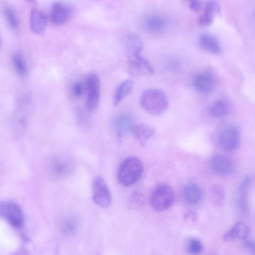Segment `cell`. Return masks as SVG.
<instances>
[{"instance_id": "cell-1", "label": "cell", "mask_w": 255, "mask_h": 255, "mask_svg": "<svg viewBox=\"0 0 255 255\" xmlns=\"http://www.w3.org/2000/svg\"><path fill=\"white\" fill-rule=\"evenodd\" d=\"M140 105L149 114L156 116L163 113L168 106V101L166 95L160 90L150 88L142 93Z\"/></svg>"}, {"instance_id": "cell-2", "label": "cell", "mask_w": 255, "mask_h": 255, "mask_svg": "<svg viewBox=\"0 0 255 255\" xmlns=\"http://www.w3.org/2000/svg\"><path fill=\"white\" fill-rule=\"evenodd\" d=\"M143 171L142 161L136 157H128L123 161L119 168L118 181L124 186H131L140 179Z\"/></svg>"}, {"instance_id": "cell-3", "label": "cell", "mask_w": 255, "mask_h": 255, "mask_svg": "<svg viewBox=\"0 0 255 255\" xmlns=\"http://www.w3.org/2000/svg\"><path fill=\"white\" fill-rule=\"evenodd\" d=\"M175 195L173 189L168 185H158L152 192L150 203L152 208L158 212H163L169 209L173 204Z\"/></svg>"}, {"instance_id": "cell-4", "label": "cell", "mask_w": 255, "mask_h": 255, "mask_svg": "<svg viewBox=\"0 0 255 255\" xmlns=\"http://www.w3.org/2000/svg\"><path fill=\"white\" fill-rule=\"evenodd\" d=\"M0 218L15 229L22 228L24 222L21 209L18 205L11 201L0 202Z\"/></svg>"}, {"instance_id": "cell-5", "label": "cell", "mask_w": 255, "mask_h": 255, "mask_svg": "<svg viewBox=\"0 0 255 255\" xmlns=\"http://www.w3.org/2000/svg\"><path fill=\"white\" fill-rule=\"evenodd\" d=\"M240 139L238 128L234 125H228L219 132L217 141L220 147L227 152H232L237 149Z\"/></svg>"}, {"instance_id": "cell-6", "label": "cell", "mask_w": 255, "mask_h": 255, "mask_svg": "<svg viewBox=\"0 0 255 255\" xmlns=\"http://www.w3.org/2000/svg\"><path fill=\"white\" fill-rule=\"evenodd\" d=\"M74 163L71 158L65 156L52 158L48 164V170L52 177L62 179L68 177L73 171Z\"/></svg>"}, {"instance_id": "cell-7", "label": "cell", "mask_w": 255, "mask_h": 255, "mask_svg": "<svg viewBox=\"0 0 255 255\" xmlns=\"http://www.w3.org/2000/svg\"><path fill=\"white\" fill-rule=\"evenodd\" d=\"M86 87L87 91L86 106L88 110H95L99 103L101 94V83L99 76L91 73L86 78Z\"/></svg>"}, {"instance_id": "cell-8", "label": "cell", "mask_w": 255, "mask_h": 255, "mask_svg": "<svg viewBox=\"0 0 255 255\" xmlns=\"http://www.w3.org/2000/svg\"><path fill=\"white\" fill-rule=\"evenodd\" d=\"M73 11L74 7L70 3L63 1H55L50 8V20L55 25H63L69 20Z\"/></svg>"}, {"instance_id": "cell-9", "label": "cell", "mask_w": 255, "mask_h": 255, "mask_svg": "<svg viewBox=\"0 0 255 255\" xmlns=\"http://www.w3.org/2000/svg\"><path fill=\"white\" fill-rule=\"evenodd\" d=\"M93 199L99 206L106 208L112 202V197L104 179L100 176H96L93 184Z\"/></svg>"}, {"instance_id": "cell-10", "label": "cell", "mask_w": 255, "mask_h": 255, "mask_svg": "<svg viewBox=\"0 0 255 255\" xmlns=\"http://www.w3.org/2000/svg\"><path fill=\"white\" fill-rule=\"evenodd\" d=\"M128 62L129 71L134 75H150L153 73L150 63L140 54L128 56Z\"/></svg>"}, {"instance_id": "cell-11", "label": "cell", "mask_w": 255, "mask_h": 255, "mask_svg": "<svg viewBox=\"0 0 255 255\" xmlns=\"http://www.w3.org/2000/svg\"><path fill=\"white\" fill-rule=\"evenodd\" d=\"M209 164L214 172L220 175L230 173L234 167L231 159L226 155L222 154L213 155L209 158Z\"/></svg>"}, {"instance_id": "cell-12", "label": "cell", "mask_w": 255, "mask_h": 255, "mask_svg": "<svg viewBox=\"0 0 255 255\" xmlns=\"http://www.w3.org/2000/svg\"><path fill=\"white\" fill-rule=\"evenodd\" d=\"M215 85L214 78L209 72L203 71L197 73L193 80V85L198 92L207 94L213 89Z\"/></svg>"}, {"instance_id": "cell-13", "label": "cell", "mask_w": 255, "mask_h": 255, "mask_svg": "<svg viewBox=\"0 0 255 255\" xmlns=\"http://www.w3.org/2000/svg\"><path fill=\"white\" fill-rule=\"evenodd\" d=\"M220 12L221 7L218 1H208L205 6L204 13L198 19V24L202 26L210 25L213 23L215 17Z\"/></svg>"}, {"instance_id": "cell-14", "label": "cell", "mask_w": 255, "mask_h": 255, "mask_svg": "<svg viewBox=\"0 0 255 255\" xmlns=\"http://www.w3.org/2000/svg\"><path fill=\"white\" fill-rule=\"evenodd\" d=\"M47 24L45 14L39 9H33L30 13V26L33 33L42 35L44 32Z\"/></svg>"}, {"instance_id": "cell-15", "label": "cell", "mask_w": 255, "mask_h": 255, "mask_svg": "<svg viewBox=\"0 0 255 255\" xmlns=\"http://www.w3.org/2000/svg\"><path fill=\"white\" fill-rule=\"evenodd\" d=\"M250 231V228L246 223L239 221L224 234L223 238L226 242L245 239L249 235Z\"/></svg>"}, {"instance_id": "cell-16", "label": "cell", "mask_w": 255, "mask_h": 255, "mask_svg": "<svg viewBox=\"0 0 255 255\" xmlns=\"http://www.w3.org/2000/svg\"><path fill=\"white\" fill-rule=\"evenodd\" d=\"M182 194L184 201L191 205L198 203L202 196L201 189L197 184L194 183H188L184 185Z\"/></svg>"}, {"instance_id": "cell-17", "label": "cell", "mask_w": 255, "mask_h": 255, "mask_svg": "<svg viewBox=\"0 0 255 255\" xmlns=\"http://www.w3.org/2000/svg\"><path fill=\"white\" fill-rule=\"evenodd\" d=\"M200 47L205 51L213 54H219L222 50L221 44L215 36L209 33H202L199 36Z\"/></svg>"}, {"instance_id": "cell-18", "label": "cell", "mask_w": 255, "mask_h": 255, "mask_svg": "<svg viewBox=\"0 0 255 255\" xmlns=\"http://www.w3.org/2000/svg\"><path fill=\"white\" fill-rule=\"evenodd\" d=\"M131 132L141 145H144L145 142L154 135L155 130L149 125L138 124L133 125Z\"/></svg>"}, {"instance_id": "cell-19", "label": "cell", "mask_w": 255, "mask_h": 255, "mask_svg": "<svg viewBox=\"0 0 255 255\" xmlns=\"http://www.w3.org/2000/svg\"><path fill=\"white\" fill-rule=\"evenodd\" d=\"M230 111L229 103L222 99L214 101L208 108L209 115L214 119H221L226 117Z\"/></svg>"}, {"instance_id": "cell-20", "label": "cell", "mask_w": 255, "mask_h": 255, "mask_svg": "<svg viewBox=\"0 0 255 255\" xmlns=\"http://www.w3.org/2000/svg\"><path fill=\"white\" fill-rule=\"evenodd\" d=\"M114 125L118 135L119 136H122L130 131L131 132L134 125L129 116L122 114L116 118Z\"/></svg>"}, {"instance_id": "cell-21", "label": "cell", "mask_w": 255, "mask_h": 255, "mask_svg": "<svg viewBox=\"0 0 255 255\" xmlns=\"http://www.w3.org/2000/svg\"><path fill=\"white\" fill-rule=\"evenodd\" d=\"M133 82L130 79L122 82L117 88L113 99L114 106L118 105L131 92Z\"/></svg>"}, {"instance_id": "cell-22", "label": "cell", "mask_w": 255, "mask_h": 255, "mask_svg": "<svg viewBox=\"0 0 255 255\" xmlns=\"http://www.w3.org/2000/svg\"><path fill=\"white\" fill-rule=\"evenodd\" d=\"M143 48V42L137 35H130L127 42V53L128 56L140 54Z\"/></svg>"}, {"instance_id": "cell-23", "label": "cell", "mask_w": 255, "mask_h": 255, "mask_svg": "<svg viewBox=\"0 0 255 255\" xmlns=\"http://www.w3.org/2000/svg\"><path fill=\"white\" fill-rule=\"evenodd\" d=\"M146 28L151 32H158L162 30L166 24V20L159 15L148 16L144 22Z\"/></svg>"}, {"instance_id": "cell-24", "label": "cell", "mask_w": 255, "mask_h": 255, "mask_svg": "<svg viewBox=\"0 0 255 255\" xmlns=\"http://www.w3.org/2000/svg\"><path fill=\"white\" fill-rule=\"evenodd\" d=\"M250 181L249 177H246L241 183L238 188V205L243 212H245L247 209L246 198Z\"/></svg>"}, {"instance_id": "cell-25", "label": "cell", "mask_w": 255, "mask_h": 255, "mask_svg": "<svg viewBox=\"0 0 255 255\" xmlns=\"http://www.w3.org/2000/svg\"><path fill=\"white\" fill-rule=\"evenodd\" d=\"M209 195L213 203L217 206L223 205L225 197L224 188L219 184H215L211 186L209 189Z\"/></svg>"}, {"instance_id": "cell-26", "label": "cell", "mask_w": 255, "mask_h": 255, "mask_svg": "<svg viewBox=\"0 0 255 255\" xmlns=\"http://www.w3.org/2000/svg\"><path fill=\"white\" fill-rule=\"evenodd\" d=\"M145 201V197L141 192L134 191L128 198V207L131 210H138L144 206Z\"/></svg>"}, {"instance_id": "cell-27", "label": "cell", "mask_w": 255, "mask_h": 255, "mask_svg": "<svg viewBox=\"0 0 255 255\" xmlns=\"http://www.w3.org/2000/svg\"><path fill=\"white\" fill-rule=\"evenodd\" d=\"M12 62L15 71L21 76H25L27 72L25 62L23 57L19 53L13 55Z\"/></svg>"}, {"instance_id": "cell-28", "label": "cell", "mask_w": 255, "mask_h": 255, "mask_svg": "<svg viewBox=\"0 0 255 255\" xmlns=\"http://www.w3.org/2000/svg\"><path fill=\"white\" fill-rule=\"evenodd\" d=\"M203 248L202 242L197 239L191 238L189 239L186 245V251L191 255H199Z\"/></svg>"}, {"instance_id": "cell-29", "label": "cell", "mask_w": 255, "mask_h": 255, "mask_svg": "<svg viewBox=\"0 0 255 255\" xmlns=\"http://www.w3.org/2000/svg\"><path fill=\"white\" fill-rule=\"evenodd\" d=\"M78 224L73 218L65 219L62 224V232L67 235H73L77 231Z\"/></svg>"}, {"instance_id": "cell-30", "label": "cell", "mask_w": 255, "mask_h": 255, "mask_svg": "<svg viewBox=\"0 0 255 255\" xmlns=\"http://www.w3.org/2000/svg\"><path fill=\"white\" fill-rule=\"evenodd\" d=\"M4 13L9 25L13 29L17 28L19 25L18 19L13 8L8 6L5 7Z\"/></svg>"}, {"instance_id": "cell-31", "label": "cell", "mask_w": 255, "mask_h": 255, "mask_svg": "<svg viewBox=\"0 0 255 255\" xmlns=\"http://www.w3.org/2000/svg\"><path fill=\"white\" fill-rule=\"evenodd\" d=\"M83 92V85L80 82H75L72 86V94L76 97H80Z\"/></svg>"}, {"instance_id": "cell-32", "label": "cell", "mask_w": 255, "mask_h": 255, "mask_svg": "<svg viewBox=\"0 0 255 255\" xmlns=\"http://www.w3.org/2000/svg\"><path fill=\"white\" fill-rule=\"evenodd\" d=\"M189 8L194 11H199L202 7V3L200 1L193 0L189 2Z\"/></svg>"}, {"instance_id": "cell-33", "label": "cell", "mask_w": 255, "mask_h": 255, "mask_svg": "<svg viewBox=\"0 0 255 255\" xmlns=\"http://www.w3.org/2000/svg\"><path fill=\"white\" fill-rule=\"evenodd\" d=\"M245 247L249 250L254 252V243L251 241H248L245 243Z\"/></svg>"}, {"instance_id": "cell-34", "label": "cell", "mask_w": 255, "mask_h": 255, "mask_svg": "<svg viewBox=\"0 0 255 255\" xmlns=\"http://www.w3.org/2000/svg\"><path fill=\"white\" fill-rule=\"evenodd\" d=\"M185 218L188 220H192L195 221L196 219V215L194 212H188L185 214Z\"/></svg>"}, {"instance_id": "cell-35", "label": "cell", "mask_w": 255, "mask_h": 255, "mask_svg": "<svg viewBox=\"0 0 255 255\" xmlns=\"http://www.w3.org/2000/svg\"><path fill=\"white\" fill-rule=\"evenodd\" d=\"M14 255H28V254L24 250H20Z\"/></svg>"}, {"instance_id": "cell-36", "label": "cell", "mask_w": 255, "mask_h": 255, "mask_svg": "<svg viewBox=\"0 0 255 255\" xmlns=\"http://www.w3.org/2000/svg\"><path fill=\"white\" fill-rule=\"evenodd\" d=\"M0 45H1V41H0Z\"/></svg>"}]
</instances>
